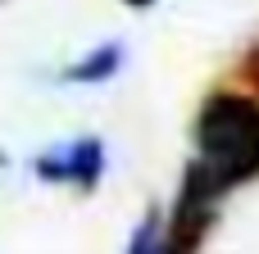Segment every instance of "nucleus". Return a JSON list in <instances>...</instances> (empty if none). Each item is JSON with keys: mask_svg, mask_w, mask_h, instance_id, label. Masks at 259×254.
Returning a JSON list of instances; mask_svg holds the SVG:
<instances>
[{"mask_svg": "<svg viewBox=\"0 0 259 254\" xmlns=\"http://www.w3.org/2000/svg\"><path fill=\"white\" fill-rule=\"evenodd\" d=\"M246 82H250V86L259 91V45L250 50V55H246Z\"/></svg>", "mask_w": 259, "mask_h": 254, "instance_id": "nucleus-6", "label": "nucleus"}, {"mask_svg": "<svg viewBox=\"0 0 259 254\" xmlns=\"http://www.w3.org/2000/svg\"><path fill=\"white\" fill-rule=\"evenodd\" d=\"M0 168H9V155H5V150H0Z\"/></svg>", "mask_w": 259, "mask_h": 254, "instance_id": "nucleus-8", "label": "nucleus"}, {"mask_svg": "<svg viewBox=\"0 0 259 254\" xmlns=\"http://www.w3.org/2000/svg\"><path fill=\"white\" fill-rule=\"evenodd\" d=\"M223 195H228V191L219 186V177H214L200 159H191L187 173H182L178 200H173V209H168V254H200L205 236H209L214 223H219Z\"/></svg>", "mask_w": 259, "mask_h": 254, "instance_id": "nucleus-2", "label": "nucleus"}, {"mask_svg": "<svg viewBox=\"0 0 259 254\" xmlns=\"http://www.w3.org/2000/svg\"><path fill=\"white\" fill-rule=\"evenodd\" d=\"M123 5H127V9H150L155 0H123Z\"/></svg>", "mask_w": 259, "mask_h": 254, "instance_id": "nucleus-7", "label": "nucleus"}, {"mask_svg": "<svg viewBox=\"0 0 259 254\" xmlns=\"http://www.w3.org/2000/svg\"><path fill=\"white\" fill-rule=\"evenodd\" d=\"M196 159L237 191L259 177V95L255 91H209L196 109Z\"/></svg>", "mask_w": 259, "mask_h": 254, "instance_id": "nucleus-1", "label": "nucleus"}, {"mask_svg": "<svg viewBox=\"0 0 259 254\" xmlns=\"http://www.w3.org/2000/svg\"><path fill=\"white\" fill-rule=\"evenodd\" d=\"M127 64V45L123 41H100L91 45L82 59H73L68 68H59V82L64 86H100V82H114Z\"/></svg>", "mask_w": 259, "mask_h": 254, "instance_id": "nucleus-4", "label": "nucleus"}, {"mask_svg": "<svg viewBox=\"0 0 259 254\" xmlns=\"http://www.w3.org/2000/svg\"><path fill=\"white\" fill-rule=\"evenodd\" d=\"M123 254H168V218H164L159 209H146L141 223L132 227Z\"/></svg>", "mask_w": 259, "mask_h": 254, "instance_id": "nucleus-5", "label": "nucleus"}, {"mask_svg": "<svg viewBox=\"0 0 259 254\" xmlns=\"http://www.w3.org/2000/svg\"><path fill=\"white\" fill-rule=\"evenodd\" d=\"M105 168H109V150L100 136H73L68 145H50L32 159V177L46 182V186H73L82 195H91L100 182H105Z\"/></svg>", "mask_w": 259, "mask_h": 254, "instance_id": "nucleus-3", "label": "nucleus"}]
</instances>
